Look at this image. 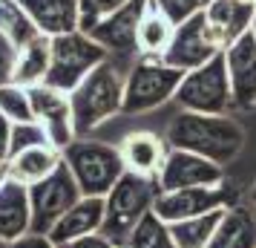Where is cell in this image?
Masks as SVG:
<instances>
[{
	"label": "cell",
	"instance_id": "1",
	"mask_svg": "<svg viewBox=\"0 0 256 248\" xmlns=\"http://www.w3.org/2000/svg\"><path fill=\"white\" fill-rule=\"evenodd\" d=\"M164 142L170 150H187V153L204 156V159L224 167L242 150L244 130L230 116H204V113L182 110L167 124Z\"/></svg>",
	"mask_w": 256,
	"mask_h": 248
},
{
	"label": "cell",
	"instance_id": "2",
	"mask_svg": "<svg viewBox=\"0 0 256 248\" xmlns=\"http://www.w3.org/2000/svg\"><path fill=\"white\" fill-rule=\"evenodd\" d=\"M127 67L106 58L101 67H95L75 90L70 93L72 118H75V136L86 139L92 136L104 121L121 113L124 107V84H127Z\"/></svg>",
	"mask_w": 256,
	"mask_h": 248
},
{
	"label": "cell",
	"instance_id": "3",
	"mask_svg": "<svg viewBox=\"0 0 256 248\" xmlns=\"http://www.w3.org/2000/svg\"><path fill=\"white\" fill-rule=\"evenodd\" d=\"M158 193H162L158 179L124 173L116 182V188L104 196V228H101V234L112 245L127 248V239L132 234V228L152 211Z\"/></svg>",
	"mask_w": 256,
	"mask_h": 248
},
{
	"label": "cell",
	"instance_id": "4",
	"mask_svg": "<svg viewBox=\"0 0 256 248\" xmlns=\"http://www.w3.org/2000/svg\"><path fill=\"white\" fill-rule=\"evenodd\" d=\"M64 162L72 170V176L81 188V196H101L104 199L110 190L116 188V182L124 173V159L118 144L98 142L92 136L86 139H75V142L64 150Z\"/></svg>",
	"mask_w": 256,
	"mask_h": 248
},
{
	"label": "cell",
	"instance_id": "5",
	"mask_svg": "<svg viewBox=\"0 0 256 248\" xmlns=\"http://www.w3.org/2000/svg\"><path fill=\"white\" fill-rule=\"evenodd\" d=\"M187 72L167 67L162 58H138L127 72V84H124V116H141L158 110L162 104L173 101L176 90Z\"/></svg>",
	"mask_w": 256,
	"mask_h": 248
},
{
	"label": "cell",
	"instance_id": "6",
	"mask_svg": "<svg viewBox=\"0 0 256 248\" xmlns=\"http://www.w3.org/2000/svg\"><path fill=\"white\" fill-rule=\"evenodd\" d=\"M176 104L187 113H204V116H228L233 110L230 78H228V64L224 52H219L204 67L187 72L178 90H176Z\"/></svg>",
	"mask_w": 256,
	"mask_h": 248
},
{
	"label": "cell",
	"instance_id": "7",
	"mask_svg": "<svg viewBox=\"0 0 256 248\" xmlns=\"http://www.w3.org/2000/svg\"><path fill=\"white\" fill-rule=\"evenodd\" d=\"M106 58H110V52L84 32L58 35L52 38V61H49V72L44 84L55 87L60 93H72Z\"/></svg>",
	"mask_w": 256,
	"mask_h": 248
},
{
	"label": "cell",
	"instance_id": "8",
	"mask_svg": "<svg viewBox=\"0 0 256 248\" xmlns=\"http://www.w3.org/2000/svg\"><path fill=\"white\" fill-rule=\"evenodd\" d=\"M233 205H239V190L224 179L222 185L213 188H182V190H162L158 199L152 205V211L162 216L167 225L193 219L210 211H228Z\"/></svg>",
	"mask_w": 256,
	"mask_h": 248
},
{
	"label": "cell",
	"instance_id": "9",
	"mask_svg": "<svg viewBox=\"0 0 256 248\" xmlns=\"http://www.w3.org/2000/svg\"><path fill=\"white\" fill-rule=\"evenodd\" d=\"M81 199V188L72 176L66 162H60L55 173H49L44 182L29 188L32 202V234H46L58 225V219Z\"/></svg>",
	"mask_w": 256,
	"mask_h": 248
},
{
	"label": "cell",
	"instance_id": "10",
	"mask_svg": "<svg viewBox=\"0 0 256 248\" xmlns=\"http://www.w3.org/2000/svg\"><path fill=\"white\" fill-rule=\"evenodd\" d=\"M219 52H224V49H222L216 32L210 29L208 15L202 9L190 21H184V24H178L173 29L170 47L162 55V61L167 67H176L182 72H193L198 67H204L208 61H213Z\"/></svg>",
	"mask_w": 256,
	"mask_h": 248
},
{
	"label": "cell",
	"instance_id": "11",
	"mask_svg": "<svg viewBox=\"0 0 256 248\" xmlns=\"http://www.w3.org/2000/svg\"><path fill=\"white\" fill-rule=\"evenodd\" d=\"M147 9V0H130L124 9L112 12L110 18H104L101 24L95 26L90 38L95 44L110 52V58L124 64V67H132L138 61V44H136V32H138V21Z\"/></svg>",
	"mask_w": 256,
	"mask_h": 248
},
{
	"label": "cell",
	"instance_id": "12",
	"mask_svg": "<svg viewBox=\"0 0 256 248\" xmlns=\"http://www.w3.org/2000/svg\"><path fill=\"white\" fill-rule=\"evenodd\" d=\"M29 98H32L35 121L46 130L49 144L58 147L60 153H64L78 139L75 136V118H72L70 93H60L55 87H46V84H35V87H29Z\"/></svg>",
	"mask_w": 256,
	"mask_h": 248
},
{
	"label": "cell",
	"instance_id": "13",
	"mask_svg": "<svg viewBox=\"0 0 256 248\" xmlns=\"http://www.w3.org/2000/svg\"><path fill=\"white\" fill-rule=\"evenodd\" d=\"M224 182V167L210 162L204 156L187 153V150H170L158 173L162 190H182V188H213Z\"/></svg>",
	"mask_w": 256,
	"mask_h": 248
},
{
	"label": "cell",
	"instance_id": "14",
	"mask_svg": "<svg viewBox=\"0 0 256 248\" xmlns=\"http://www.w3.org/2000/svg\"><path fill=\"white\" fill-rule=\"evenodd\" d=\"M224 64H228V78H230V93L236 110H250L256 107V38L254 32L242 35L224 49Z\"/></svg>",
	"mask_w": 256,
	"mask_h": 248
},
{
	"label": "cell",
	"instance_id": "15",
	"mask_svg": "<svg viewBox=\"0 0 256 248\" xmlns=\"http://www.w3.org/2000/svg\"><path fill=\"white\" fill-rule=\"evenodd\" d=\"M121 159H124V167L127 173H136V176H147V179H158L164 162H167V153L170 147L164 139H158L156 133L150 130H132L127 133L121 144Z\"/></svg>",
	"mask_w": 256,
	"mask_h": 248
},
{
	"label": "cell",
	"instance_id": "16",
	"mask_svg": "<svg viewBox=\"0 0 256 248\" xmlns=\"http://www.w3.org/2000/svg\"><path fill=\"white\" fill-rule=\"evenodd\" d=\"M38 26V32L46 38L78 32L81 21V0H18Z\"/></svg>",
	"mask_w": 256,
	"mask_h": 248
},
{
	"label": "cell",
	"instance_id": "17",
	"mask_svg": "<svg viewBox=\"0 0 256 248\" xmlns=\"http://www.w3.org/2000/svg\"><path fill=\"white\" fill-rule=\"evenodd\" d=\"M32 234V202H29V188L6 179L0 185V239L14 242L20 236Z\"/></svg>",
	"mask_w": 256,
	"mask_h": 248
},
{
	"label": "cell",
	"instance_id": "18",
	"mask_svg": "<svg viewBox=\"0 0 256 248\" xmlns=\"http://www.w3.org/2000/svg\"><path fill=\"white\" fill-rule=\"evenodd\" d=\"M101 228H104V199L101 196H81L49 231V239L55 245H66V242L81 239L86 234H101Z\"/></svg>",
	"mask_w": 256,
	"mask_h": 248
},
{
	"label": "cell",
	"instance_id": "19",
	"mask_svg": "<svg viewBox=\"0 0 256 248\" xmlns=\"http://www.w3.org/2000/svg\"><path fill=\"white\" fill-rule=\"evenodd\" d=\"M254 12H256V3H239V0H210L204 6L208 24L216 32L222 49H228L233 41H239L242 35L250 32Z\"/></svg>",
	"mask_w": 256,
	"mask_h": 248
},
{
	"label": "cell",
	"instance_id": "20",
	"mask_svg": "<svg viewBox=\"0 0 256 248\" xmlns=\"http://www.w3.org/2000/svg\"><path fill=\"white\" fill-rule=\"evenodd\" d=\"M64 162V153L52 144H38V147H29L24 153L12 156L6 162V170H9V179L20 182L26 188H32L38 182H44L49 173H55L58 165Z\"/></svg>",
	"mask_w": 256,
	"mask_h": 248
},
{
	"label": "cell",
	"instance_id": "21",
	"mask_svg": "<svg viewBox=\"0 0 256 248\" xmlns=\"http://www.w3.org/2000/svg\"><path fill=\"white\" fill-rule=\"evenodd\" d=\"M208 248H256V213L248 205L228 208Z\"/></svg>",
	"mask_w": 256,
	"mask_h": 248
},
{
	"label": "cell",
	"instance_id": "22",
	"mask_svg": "<svg viewBox=\"0 0 256 248\" xmlns=\"http://www.w3.org/2000/svg\"><path fill=\"white\" fill-rule=\"evenodd\" d=\"M49 61H52V38L46 35L35 38L29 47L18 52V61H14V70H12V84L26 87V90L35 87V84H44L49 72Z\"/></svg>",
	"mask_w": 256,
	"mask_h": 248
},
{
	"label": "cell",
	"instance_id": "23",
	"mask_svg": "<svg viewBox=\"0 0 256 248\" xmlns=\"http://www.w3.org/2000/svg\"><path fill=\"white\" fill-rule=\"evenodd\" d=\"M176 26L164 18L150 0H147V9L138 21V32H136V44H138V58H162L167 47H170V38H173Z\"/></svg>",
	"mask_w": 256,
	"mask_h": 248
},
{
	"label": "cell",
	"instance_id": "24",
	"mask_svg": "<svg viewBox=\"0 0 256 248\" xmlns=\"http://www.w3.org/2000/svg\"><path fill=\"white\" fill-rule=\"evenodd\" d=\"M0 35L20 52L35 38H40V32H38V26L32 24V18L26 15V9L18 0H0Z\"/></svg>",
	"mask_w": 256,
	"mask_h": 248
},
{
	"label": "cell",
	"instance_id": "25",
	"mask_svg": "<svg viewBox=\"0 0 256 248\" xmlns=\"http://www.w3.org/2000/svg\"><path fill=\"white\" fill-rule=\"evenodd\" d=\"M222 213L224 211H210V213H202V216H193V219L173 222L170 231H173L176 248H208L222 222Z\"/></svg>",
	"mask_w": 256,
	"mask_h": 248
},
{
	"label": "cell",
	"instance_id": "26",
	"mask_svg": "<svg viewBox=\"0 0 256 248\" xmlns=\"http://www.w3.org/2000/svg\"><path fill=\"white\" fill-rule=\"evenodd\" d=\"M127 248H176L173 231L156 211H150L141 219L127 239Z\"/></svg>",
	"mask_w": 256,
	"mask_h": 248
},
{
	"label": "cell",
	"instance_id": "27",
	"mask_svg": "<svg viewBox=\"0 0 256 248\" xmlns=\"http://www.w3.org/2000/svg\"><path fill=\"white\" fill-rule=\"evenodd\" d=\"M0 113L9 118L12 124H24V121H35L32 113V98L26 87L18 84H0Z\"/></svg>",
	"mask_w": 256,
	"mask_h": 248
},
{
	"label": "cell",
	"instance_id": "28",
	"mask_svg": "<svg viewBox=\"0 0 256 248\" xmlns=\"http://www.w3.org/2000/svg\"><path fill=\"white\" fill-rule=\"evenodd\" d=\"M130 0H81V21H78V32L90 35L95 26L112 12L124 9Z\"/></svg>",
	"mask_w": 256,
	"mask_h": 248
},
{
	"label": "cell",
	"instance_id": "29",
	"mask_svg": "<svg viewBox=\"0 0 256 248\" xmlns=\"http://www.w3.org/2000/svg\"><path fill=\"white\" fill-rule=\"evenodd\" d=\"M38 144H49L46 130L38 124V121H24V124H12V150H9V159L18 153H24L29 147H38Z\"/></svg>",
	"mask_w": 256,
	"mask_h": 248
},
{
	"label": "cell",
	"instance_id": "30",
	"mask_svg": "<svg viewBox=\"0 0 256 248\" xmlns=\"http://www.w3.org/2000/svg\"><path fill=\"white\" fill-rule=\"evenodd\" d=\"M150 3L173 26L184 24V21H190L193 15H198L202 9H204V0H150Z\"/></svg>",
	"mask_w": 256,
	"mask_h": 248
},
{
	"label": "cell",
	"instance_id": "31",
	"mask_svg": "<svg viewBox=\"0 0 256 248\" xmlns=\"http://www.w3.org/2000/svg\"><path fill=\"white\" fill-rule=\"evenodd\" d=\"M14 61H18V49H14L3 35H0V84H9V81H12Z\"/></svg>",
	"mask_w": 256,
	"mask_h": 248
},
{
	"label": "cell",
	"instance_id": "32",
	"mask_svg": "<svg viewBox=\"0 0 256 248\" xmlns=\"http://www.w3.org/2000/svg\"><path fill=\"white\" fill-rule=\"evenodd\" d=\"M9 150H12V121L0 113V165L9 162Z\"/></svg>",
	"mask_w": 256,
	"mask_h": 248
},
{
	"label": "cell",
	"instance_id": "33",
	"mask_svg": "<svg viewBox=\"0 0 256 248\" xmlns=\"http://www.w3.org/2000/svg\"><path fill=\"white\" fill-rule=\"evenodd\" d=\"M58 248H116V245H112L104 234H86V236H81V239H72V242L58 245Z\"/></svg>",
	"mask_w": 256,
	"mask_h": 248
},
{
	"label": "cell",
	"instance_id": "34",
	"mask_svg": "<svg viewBox=\"0 0 256 248\" xmlns=\"http://www.w3.org/2000/svg\"><path fill=\"white\" fill-rule=\"evenodd\" d=\"M9 248H58V245H55L46 234H26V236H20V239L9 242Z\"/></svg>",
	"mask_w": 256,
	"mask_h": 248
},
{
	"label": "cell",
	"instance_id": "35",
	"mask_svg": "<svg viewBox=\"0 0 256 248\" xmlns=\"http://www.w3.org/2000/svg\"><path fill=\"white\" fill-rule=\"evenodd\" d=\"M244 202H248V208L256 213V182L250 185V188H248V193H244Z\"/></svg>",
	"mask_w": 256,
	"mask_h": 248
},
{
	"label": "cell",
	"instance_id": "36",
	"mask_svg": "<svg viewBox=\"0 0 256 248\" xmlns=\"http://www.w3.org/2000/svg\"><path fill=\"white\" fill-rule=\"evenodd\" d=\"M6 179H9V170H6V165H0V185H3Z\"/></svg>",
	"mask_w": 256,
	"mask_h": 248
},
{
	"label": "cell",
	"instance_id": "37",
	"mask_svg": "<svg viewBox=\"0 0 256 248\" xmlns=\"http://www.w3.org/2000/svg\"><path fill=\"white\" fill-rule=\"evenodd\" d=\"M250 32H254V38H256V12H254V24H250Z\"/></svg>",
	"mask_w": 256,
	"mask_h": 248
},
{
	"label": "cell",
	"instance_id": "38",
	"mask_svg": "<svg viewBox=\"0 0 256 248\" xmlns=\"http://www.w3.org/2000/svg\"><path fill=\"white\" fill-rule=\"evenodd\" d=\"M0 248H9V242H3V239H0Z\"/></svg>",
	"mask_w": 256,
	"mask_h": 248
},
{
	"label": "cell",
	"instance_id": "39",
	"mask_svg": "<svg viewBox=\"0 0 256 248\" xmlns=\"http://www.w3.org/2000/svg\"><path fill=\"white\" fill-rule=\"evenodd\" d=\"M239 3H256V0H239Z\"/></svg>",
	"mask_w": 256,
	"mask_h": 248
},
{
	"label": "cell",
	"instance_id": "40",
	"mask_svg": "<svg viewBox=\"0 0 256 248\" xmlns=\"http://www.w3.org/2000/svg\"><path fill=\"white\" fill-rule=\"evenodd\" d=\"M208 3H210V0H204V6H208Z\"/></svg>",
	"mask_w": 256,
	"mask_h": 248
},
{
	"label": "cell",
	"instance_id": "41",
	"mask_svg": "<svg viewBox=\"0 0 256 248\" xmlns=\"http://www.w3.org/2000/svg\"><path fill=\"white\" fill-rule=\"evenodd\" d=\"M116 248H124V245H116Z\"/></svg>",
	"mask_w": 256,
	"mask_h": 248
}]
</instances>
